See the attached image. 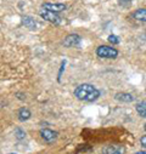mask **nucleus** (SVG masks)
I'll list each match as a JSON object with an SVG mask.
<instances>
[{
    "label": "nucleus",
    "instance_id": "1",
    "mask_svg": "<svg viewBox=\"0 0 146 154\" xmlns=\"http://www.w3.org/2000/svg\"><path fill=\"white\" fill-rule=\"evenodd\" d=\"M75 96L85 102H94L100 97V91L91 84H81L75 90Z\"/></svg>",
    "mask_w": 146,
    "mask_h": 154
},
{
    "label": "nucleus",
    "instance_id": "2",
    "mask_svg": "<svg viewBox=\"0 0 146 154\" xmlns=\"http://www.w3.org/2000/svg\"><path fill=\"white\" fill-rule=\"evenodd\" d=\"M96 55L101 58H116L118 56V50L112 46L101 45L96 49Z\"/></svg>",
    "mask_w": 146,
    "mask_h": 154
},
{
    "label": "nucleus",
    "instance_id": "3",
    "mask_svg": "<svg viewBox=\"0 0 146 154\" xmlns=\"http://www.w3.org/2000/svg\"><path fill=\"white\" fill-rule=\"evenodd\" d=\"M39 15H40L42 18H44L45 21H48V22H50V23H52V24H55V26H59V24H61V22H62L61 17H60L56 12L45 10V9H43V8L39 10Z\"/></svg>",
    "mask_w": 146,
    "mask_h": 154
},
{
    "label": "nucleus",
    "instance_id": "4",
    "mask_svg": "<svg viewBox=\"0 0 146 154\" xmlns=\"http://www.w3.org/2000/svg\"><path fill=\"white\" fill-rule=\"evenodd\" d=\"M82 42V38L81 35L78 34H69L65 38V40H63V45L66 48H75V46H78Z\"/></svg>",
    "mask_w": 146,
    "mask_h": 154
},
{
    "label": "nucleus",
    "instance_id": "5",
    "mask_svg": "<svg viewBox=\"0 0 146 154\" xmlns=\"http://www.w3.org/2000/svg\"><path fill=\"white\" fill-rule=\"evenodd\" d=\"M40 137L48 142V143H51L54 141H56V138L59 137V132L57 131H54L51 129H42L40 130Z\"/></svg>",
    "mask_w": 146,
    "mask_h": 154
},
{
    "label": "nucleus",
    "instance_id": "6",
    "mask_svg": "<svg viewBox=\"0 0 146 154\" xmlns=\"http://www.w3.org/2000/svg\"><path fill=\"white\" fill-rule=\"evenodd\" d=\"M102 154H125V148L121 144H110L103 147Z\"/></svg>",
    "mask_w": 146,
    "mask_h": 154
},
{
    "label": "nucleus",
    "instance_id": "7",
    "mask_svg": "<svg viewBox=\"0 0 146 154\" xmlns=\"http://www.w3.org/2000/svg\"><path fill=\"white\" fill-rule=\"evenodd\" d=\"M43 9L45 10H49V11H52V12H60V11H63L66 9V5L65 4H51V3H45L43 6Z\"/></svg>",
    "mask_w": 146,
    "mask_h": 154
},
{
    "label": "nucleus",
    "instance_id": "8",
    "mask_svg": "<svg viewBox=\"0 0 146 154\" xmlns=\"http://www.w3.org/2000/svg\"><path fill=\"white\" fill-rule=\"evenodd\" d=\"M115 98L117 101L124 102V103H129V102H133L135 100V97L132 94H129V92H118V94H116Z\"/></svg>",
    "mask_w": 146,
    "mask_h": 154
},
{
    "label": "nucleus",
    "instance_id": "9",
    "mask_svg": "<svg viewBox=\"0 0 146 154\" xmlns=\"http://www.w3.org/2000/svg\"><path fill=\"white\" fill-rule=\"evenodd\" d=\"M17 117H18V120H20V122H27V120L32 117V113H30V110H29L28 108L23 107V108H21V109L18 110Z\"/></svg>",
    "mask_w": 146,
    "mask_h": 154
},
{
    "label": "nucleus",
    "instance_id": "10",
    "mask_svg": "<svg viewBox=\"0 0 146 154\" xmlns=\"http://www.w3.org/2000/svg\"><path fill=\"white\" fill-rule=\"evenodd\" d=\"M133 17L136 21H140V22H145L146 23V9H138L133 14Z\"/></svg>",
    "mask_w": 146,
    "mask_h": 154
},
{
    "label": "nucleus",
    "instance_id": "11",
    "mask_svg": "<svg viewBox=\"0 0 146 154\" xmlns=\"http://www.w3.org/2000/svg\"><path fill=\"white\" fill-rule=\"evenodd\" d=\"M135 109H136L138 114L140 115L141 118H146V100L139 102V103L135 106Z\"/></svg>",
    "mask_w": 146,
    "mask_h": 154
},
{
    "label": "nucleus",
    "instance_id": "12",
    "mask_svg": "<svg viewBox=\"0 0 146 154\" xmlns=\"http://www.w3.org/2000/svg\"><path fill=\"white\" fill-rule=\"evenodd\" d=\"M22 23H23L27 28H29V29H35V28H36L35 21H34L32 17H29V16H23V17H22Z\"/></svg>",
    "mask_w": 146,
    "mask_h": 154
},
{
    "label": "nucleus",
    "instance_id": "13",
    "mask_svg": "<svg viewBox=\"0 0 146 154\" xmlns=\"http://www.w3.org/2000/svg\"><path fill=\"white\" fill-rule=\"evenodd\" d=\"M14 134H15V137H16L17 140H23V138L26 137V132H24V130H22L21 128H16L15 131H14Z\"/></svg>",
    "mask_w": 146,
    "mask_h": 154
},
{
    "label": "nucleus",
    "instance_id": "14",
    "mask_svg": "<svg viewBox=\"0 0 146 154\" xmlns=\"http://www.w3.org/2000/svg\"><path fill=\"white\" fill-rule=\"evenodd\" d=\"M108 42L111 43V44H113V45L119 44V39H118V36H117V35H113V34H111V35L108 36Z\"/></svg>",
    "mask_w": 146,
    "mask_h": 154
},
{
    "label": "nucleus",
    "instance_id": "15",
    "mask_svg": "<svg viewBox=\"0 0 146 154\" xmlns=\"http://www.w3.org/2000/svg\"><path fill=\"white\" fill-rule=\"evenodd\" d=\"M140 144H141V147H142V148H145V149H146V135H144V136L140 138Z\"/></svg>",
    "mask_w": 146,
    "mask_h": 154
},
{
    "label": "nucleus",
    "instance_id": "16",
    "mask_svg": "<svg viewBox=\"0 0 146 154\" xmlns=\"http://www.w3.org/2000/svg\"><path fill=\"white\" fill-rule=\"evenodd\" d=\"M136 154H146V152H139V153H136Z\"/></svg>",
    "mask_w": 146,
    "mask_h": 154
},
{
    "label": "nucleus",
    "instance_id": "17",
    "mask_svg": "<svg viewBox=\"0 0 146 154\" xmlns=\"http://www.w3.org/2000/svg\"><path fill=\"white\" fill-rule=\"evenodd\" d=\"M144 130H145V131H146V124H145V126H144Z\"/></svg>",
    "mask_w": 146,
    "mask_h": 154
},
{
    "label": "nucleus",
    "instance_id": "18",
    "mask_svg": "<svg viewBox=\"0 0 146 154\" xmlns=\"http://www.w3.org/2000/svg\"><path fill=\"white\" fill-rule=\"evenodd\" d=\"M9 154H17V153H9Z\"/></svg>",
    "mask_w": 146,
    "mask_h": 154
}]
</instances>
